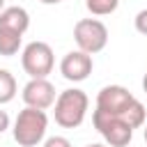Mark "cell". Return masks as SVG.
I'll return each instance as SVG.
<instances>
[{
    "mask_svg": "<svg viewBox=\"0 0 147 147\" xmlns=\"http://www.w3.org/2000/svg\"><path fill=\"white\" fill-rule=\"evenodd\" d=\"M96 108L108 113V115L122 117L133 129H140L145 124V117H147L145 106L122 85H106V87H101L99 94H96Z\"/></svg>",
    "mask_w": 147,
    "mask_h": 147,
    "instance_id": "6da1fadb",
    "label": "cell"
},
{
    "mask_svg": "<svg viewBox=\"0 0 147 147\" xmlns=\"http://www.w3.org/2000/svg\"><path fill=\"white\" fill-rule=\"evenodd\" d=\"M46 129H48L46 110L25 106L16 115L11 133H14V140L21 147H37V145H41L46 140Z\"/></svg>",
    "mask_w": 147,
    "mask_h": 147,
    "instance_id": "7a4b0ae2",
    "label": "cell"
},
{
    "mask_svg": "<svg viewBox=\"0 0 147 147\" xmlns=\"http://www.w3.org/2000/svg\"><path fill=\"white\" fill-rule=\"evenodd\" d=\"M55 110H53V117H55V124H60L62 129H78L87 115V108H90V99L83 90L78 87H69L64 92L57 94L55 99Z\"/></svg>",
    "mask_w": 147,
    "mask_h": 147,
    "instance_id": "3957f363",
    "label": "cell"
},
{
    "mask_svg": "<svg viewBox=\"0 0 147 147\" xmlns=\"http://www.w3.org/2000/svg\"><path fill=\"white\" fill-rule=\"evenodd\" d=\"M92 124L110 147H126L133 138V126L117 115H108L99 108L92 113Z\"/></svg>",
    "mask_w": 147,
    "mask_h": 147,
    "instance_id": "277c9868",
    "label": "cell"
},
{
    "mask_svg": "<svg viewBox=\"0 0 147 147\" xmlns=\"http://www.w3.org/2000/svg\"><path fill=\"white\" fill-rule=\"evenodd\" d=\"M21 67L30 78H46L55 67L53 48L46 41H30L21 53Z\"/></svg>",
    "mask_w": 147,
    "mask_h": 147,
    "instance_id": "5b68a950",
    "label": "cell"
},
{
    "mask_svg": "<svg viewBox=\"0 0 147 147\" xmlns=\"http://www.w3.org/2000/svg\"><path fill=\"white\" fill-rule=\"evenodd\" d=\"M74 41L80 51L94 55L108 44V28L99 18H80L74 25Z\"/></svg>",
    "mask_w": 147,
    "mask_h": 147,
    "instance_id": "8992f818",
    "label": "cell"
},
{
    "mask_svg": "<svg viewBox=\"0 0 147 147\" xmlns=\"http://www.w3.org/2000/svg\"><path fill=\"white\" fill-rule=\"evenodd\" d=\"M94 69V62H92V55L85 53V51H71L62 57L60 62V74L69 80V83H83Z\"/></svg>",
    "mask_w": 147,
    "mask_h": 147,
    "instance_id": "52a82bcc",
    "label": "cell"
},
{
    "mask_svg": "<svg viewBox=\"0 0 147 147\" xmlns=\"http://www.w3.org/2000/svg\"><path fill=\"white\" fill-rule=\"evenodd\" d=\"M21 96H23L25 106L41 108V110L51 108V106L55 103V99H57V96H55V87H53V83H51L48 78H30V80L25 83Z\"/></svg>",
    "mask_w": 147,
    "mask_h": 147,
    "instance_id": "ba28073f",
    "label": "cell"
},
{
    "mask_svg": "<svg viewBox=\"0 0 147 147\" xmlns=\"http://www.w3.org/2000/svg\"><path fill=\"white\" fill-rule=\"evenodd\" d=\"M0 28H7V30H14L18 34H25V30L30 28V14L28 9L14 5V7H5L0 11Z\"/></svg>",
    "mask_w": 147,
    "mask_h": 147,
    "instance_id": "9c48e42d",
    "label": "cell"
},
{
    "mask_svg": "<svg viewBox=\"0 0 147 147\" xmlns=\"http://www.w3.org/2000/svg\"><path fill=\"white\" fill-rule=\"evenodd\" d=\"M21 44H23V34L7 30V28H0V55H5V57L16 55L21 51Z\"/></svg>",
    "mask_w": 147,
    "mask_h": 147,
    "instance_id": "30bf717a",
    "label": "cell"
},
{
    "mask_svg": "<svg viewBox=\"0 0 147 147\" xmlns=\"http://www.w3.org/2000/svg\"><path fill=\"white\" fill-rule=\"evenodd\" d=\"M14 96H16V78L7 69H0V106L14 101Z\"/></svg>",
    "mask_w": 147,
    "mask_h": 147,
    "instance_id": "8fae6325",
    "label": "cell"
},
{
    "mask_svg": "<svg viewBox=\"0 0 147 147\" xmlns=\"http://www.w3.org/2000/svg\"><path fill=\"white\" fill-rule=\"evenodd\" d=\"M85 7L92 16H108L119 7V0H85Z\"/></svg>",
    "mask_w": 147,
    "mask_h": 147,
    "instance_id": "7c38bea8",
    "label": "cell"
},
{
    "mask_svg": "<svg viewBox=\"0 0 147 147\" xmlns=\"http://www.w3.org/2000/svg\"><path fill=\"white\" fill-rule=\"evenodd\" d=\"M133 25H136V30H138L140 34H145V37H147V9H140V11L136 14Z\"/></svg>",
    "mask_w": 147,
    "mask_h": 147,
    "instance_id": "4fadbf2b",
    "label": "cell"
},
{
    "mask_svg": "<svg viewBox=\"0 0 147 147\" xmlns=\"http://www.w3.org/2000/svg\"><path fill=\"white\" fill-rule=\"evenodd\" d=\"M41 147H71V142L64 138V136H51L41 142Z\"/></svg>",
    "mask_w": 147,
    "mask_h": 147,
    "instance_id": "5bb4252c",
    "label": "cell"
},
{
    "mask_svg": "<svg viewBox=\"0 0 147 147\" xmlns=\"http://www.w3.org/2000/svg\"><path fill=\"white\" fill-rule=\"evenodd\" d=\"M9 129V115L5 110H0V133H5Z\"/></svg>",
    "mask_w": 147,
    "mask_h": 147,
    "instance_id": "9a60e30c",
    "label": "cell"
},
{
    "mask_svg": "<svg viewBox=\"0 0 147 147\" xmlns=\"http://www.w3.org/2000/svg\"><path fill=\"white\" fill-rule=\"evenodd\" d=\"M41 5H57V2H62V0H39Z\"/></svg>",
    "mask_w": 147,
    "mask_h": 147,
    "instance_id": "2e32d148",
    "label": "cell"
},
{
    "mask_svg": "<svg viewBox=\"0 0 147 147\" xmlns=\"http://www.w3.org/2000/svg\"><path fill=\"white\" fill-rule=\"evenodd\" d=\"M142 90H145V94H147V71H145V76H142Z\"/></svg>",
    "mask_w": 147,
    "mask_h": 147,
    "instance_id": "e0dca14e",
    "label": "cell"
},
{
    "mask_svg": "<svg viewBox=\"0 0 147 147\" xmlns=\"http://www.w3.org/2000/svg\"><path fill=\"white\" fill-rule=\"evenodd\" d=\"M87 147H106V145H99V142H92V145H87Z\"/></svg>",
    "mask_w": 147,
    "mask_h": 147,
    "instance_id": "ac0fdd59",
    "label": "cell"
},
{
    "mask_svg": "<svg viewBox=\"0 0 147 147\" xmlns=\"http://www.w3.org/2000/svg\"><path fill=\"white\" fill-rule=\"evenodd\" d=\"M2 9H5V0H0V11H2Z\"/></svg>",
    "mask_w": 147,
    "mask_h": 147,
    "instance_id": "d6986e66",
    "label": "cell"
},
{
    "mask_svg": "<svg viewBox=\"0 0 147 147\" xmlns=\"http://www.w3.org/2000/svg\"><path fill=\"white\" fill-rule=\"evenodd\" d=\"M142 136H145V142H147V126H145V131H142Z\"/></svg>",
    "mask_w": 147,
    "mask_h": 147,
    "instance_id": "ffe728a7",
    "label": "cell"
}]
</instances>
